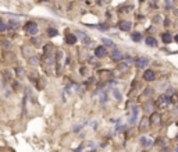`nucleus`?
Returning a JSON list of instances; mask_svg holds the SVG:
<instances>
[{"instance_id": "nucleus-1", "label": "nucleus", "mask_w": 178, "mask_h": 152, "mask_svg": "<svg viewBox=\"0 0 178 152\" xmlns=\"http://www.w3.org/2000/svg\"><path fill=\"white\" fill-rule=\"evenodd\" d=\"M170 103H171V101H170V96L160 95L159 98L156 99V102H154V106L159 109V110H165V109L170 106Z\"/></svg>"}, {"instance_id": "nucleus-2", "label": "nucleus", "mask_w": 178, "mask_h": 152, "mask_svg": "<svg viewBox=\"0 0 178 152\" xmlns=\"http://www.w3.org/2000/svg\"><path fill=\"white\" fill-rule=\"evenodd\" d=\"M25 31L28 32L29 35H32V36H36L38 32H39V27L35 21H28L26 25H25Z\"/></svg>"}, {"instance_id": "nucleus-3", "label": "nucleus", "mask_w": 178, "mask_h": 152, "mask_svg": "<svg viewBox=\"0 0 178 152\" xmlns=\"http://www.w3.org/2000/svg\"><path fill=\"white\" fill-rule=\"evenodd\" d=\"M149 63H150V60L146 56H138L135 59V66L138 69H145L146 66H149Z\"/></svg>"}, {"instance_id": "nucleus-4", "label": "nucleus", "mask_w": 178, "mask_h": 152, "mask_svg": "<svg viewBox=\"0 0 178 152\" xmlns=\"http://www.w3.org/2000/svg\"><path fill=\"white\" fill-rule=\"evenodd\" d=\"M143 80L145 81H147V83H152V81H156V71L154 70H150V69H147V70H145L143 71Z\"/></svg>"}, {"instance_id": "nucleus-5", "label": "nucleus", "mask_w": 178, "mask_h": 152, "mask_svg": "<svg viewBox=\"0 0 178 152\" xmlns=\"http://www.w3.org/2000/svg\"><path fill=\"white\" fill-rule=\"evenodd\" d=\"M21 52H22V55L26 57V59H29L35 55V50H33V46L32 45H24L22 48H21Z\"/></svg>"}, {"instance_id": "nucleus-6", "label": "nucleus", "mask_w": 178, "mask_h": 152, "mask_svg": "<svg viewBox=\"0 0 178 152\" xmlns=\"http://www.w3.org/2000/svg\"><path fill=\"white\" fill-rule=\"evenodd\" d=\"M149 126H150V120H149V117L143 116V117L140 119V121H139V127H138V128H139L140 133H145Z\"/></svg>"}, {"instance_id": "nucleus-7", "label": "nucleus", "mask_w": 178, "mask_h": 152, "mask_svg": "<svg viewBox=\"0 0 178 152\" xmlns=\"http://www.w3.org/2000/svg\"><path fill=\"white\" fill-rule=\"evenodd\" d=\"M108 52H107V48L106 46H97L95 49V57H97V59H102V57L107 56Z\"/></svg>"}, {"instance_id": "nucleus-8", "label": "nucleus", "mask_w": 178, "mask_h": 152, "mask_svg": "<svg viewBox=\"0 0 178 152\" xmlns=\"http://www.w3.org/2000/svg\"><path fill=\"white\" fill-rule=\"evenodd\" d=\"M149 120H150V124H152V126H159L160 121H161V116H160L159 112H153V113H150Z\"/></svg>"}, {"instance_id": "nucleus-9", "label": "nucleus", "mask_w": 178, "mask_h": 152, "mask_svg": "<svg viewBox=\"0 0 178 152\" xmlns=\"http://www.w3.org/2000/svg\"><path fill=\"white\" fill-rule=\"evenodd\" d=\"M139 142L143 148H149V146L154 145V141H153L150 137H145V135H142V137L139 138Z\"/></svg>"}, {"instance_id": "nucleus-10", "label": "nucleus", "mask_w": 178, "mask_h": 152, "mask_svg": "<svg viewBox=\"0 0 178 152\" xmlns=\"http://www.w3.org/2000/svg\"><path fill=\"white\" fill-rule=\"evenodd\" d=\"M110 59H111L113 62H121V60L124 59V55L121 53V50L114 49V50L111 52V55H110Z\"/></svg>"}, {"instance_id": "nucleus-11", "label": "nucleus", "mask_w": 178, "mask_h": 152, "mask_svg": "<svg viewBox=\"0 0 178 152\" xmlns=\"http://www.w3.org/2000/svg\"><path fill=\"white\" fill-rule=\"evenodd\" d=\"M161 42L164 45H170L172 42V35L168 31L161 32Z\"/></svg>"}, {"instance_id": "nucleus-12", "label": "nucleus", "mask_w": 178, "mask_h": 152, "mask_svg": "<svg viewBox=\"0 0 178 152\" xmlns=\"http://www.w3.org/2000/svg\"><path fill=\"white\" fill-rule=\"evenodd\" d=\"M118 28H120L122 32H129L131 31V22L122 20V21H120V24H118Z\"/></svg>"}, {"instance_id": "nucleus-13", "label": "nucleus", "mask_w": 178, "mask_h": 152, "mask_svg": "<svg viewBox=\"0 0 178 152\" xmlns=\"http://www.w3.org/2000/svg\"><path fill=\"white\" fill-rule=\"evenodd\" d=\"M154 108H156V106H154V103L150 102V101L145 102V103H143V106H142V109H143V112H145V113H153V109Z\"/></svg>"}, {"instance_id": "nucleus-14", "label": "nucleus", "mask_w": 178, "mask_h": 152, "mask_svg": "<svg viewBox=\"0 0 178 152\" xmlns=\"http://www.w3.org/2000/svg\"><path fill=\"white\" fill-rule=\"evenodd\" d=\"M145 43H146V46H149V48H157V39L154 38V36H146Z\"/></svg>"}, {"instance_id": "nucleus-15", "label": "nucleus", "mask_w": 178, "mask_h": 152, "mask_svg": "<svg viewBox=\"0 0 178 152\" xmlns=\"http://www.w3.org/2000/svg\"><path fill=\"white\" fill-rule=\"evenodd\" d=\"M54 52V45L53 43H44L43 46V55L44 56H49V55H51Z\"/></svg>"}, {"instance_id": "nucleus-16", "label": "nucleus", "mask_w": 178, "mask_h": 152, "mask_svg": "<svg viewBox=\"0 0 178 152\" xmlns=\"http://www.w3.org/2000/svg\"><path fill=\"white\" fill-rule=\"evenodd\" d=\"M65 43L67 45L76 43V35H74V34H65Z\"/></svg>"}, {"instance_id": "nucleus-17", "label": "nucleus", "mask_w": 178, "mask_h": 152, "mask_svg": "<svg viewBox=\"0 0 178 152\" xmlns=\"http://www.w3.org/2000/svg\"><path fill=\"white\" fill-rule=\"evenodd\" d=\"M0 46H1L4 50H8V49H11L13 43H11L8 39H0Z\"/></svg>"}, {"instance_id": "nucleus-18", "label": "nucleus", "mask_w": 178, "mask_h": 152, "mask_svg": "<svg viewBox=\"0 0 178 152\" xmlns=\"http://www.w3.org/2000/svg\"><path fill=\"white\" fill-rule=\"evenodd\" d=\"M46 78L44 77H39L38 78V83H36V88L38 89H43L44 88V85H46Z\"/></svg>"}, {"instance_id": "nucleus-19", "label": "nucleus", "mask_w": 178, "mask_h": 152, "mask_svg": "<svg viewBox=\"0 0 178 152\" xmlns=\"http://www.w3.org/2000/svg\"><path fill=\"white\" fill-rule=\"evenodd\" d=\"M152 95H153V88L152 87H146V88L143 89V94H142L143 98H150Z\"/></svg>"}, {"instance_id": "nucleus-20", "label": "nucleus", "mask_w": 178, "mask_h": 152, "mask_svg": "<svg viewBox=\"0 0 178 152\" xmlns=\"http://www.w3.org/2000/svg\"><path fill=\"white\" fill-rule=\"evenodd\" d=\"M131 39L134 42H140L142 41V34L140 32H132L131 34Z\"/></svg>"}, {"instance_id": "nucleus-21", "label": "nucleus", "mask_w": 178, "mask_h": 152, "mask_svg": "<svg viewBox=\"0 0 178 152\" xmlns=\"http://www.w3.org/2000/svg\"><path fill=\"white\" fill-rule=\"evenodd\" d=\"M18 27H19V22L17 20H10V21H8V28H10V29L14 31V29H17Z\"/></svg>"}, {"instance_id": "nucleus-22", "label": "nucleus", "mask_w": 178, "mask_h": 152, "mask_svg": "<svg viewBox=\"0 0 178 152\" xmlns=\"http://www.w3.org/2000/svg\"><path fill=\"white\" fill-rule=\"evenodd\" d=\"M14 71H15V76L18 77V78H22V76L25 74V71H24V69H22L21 66H17V67L14 69Z\"/></svg>"}, {"instance_id": "nucleus-23", "label": "nucleus", "mask_w": 178, "mask_h": 152, "mask_svg": "<svg viewBox=\"0 0 178 152\" xmlns=\"http://www.w3.org/2000/svg\"><path fill=\"white\" fill-rule=\"evenodd\" d=\"M28 63L31 64V66H38V64H39V57L36 56V55H33L32 57H29V59H28Z\"/></svg>"}, {"instance_id": "nucleus-24", "label": "nucleus", "mask_w": 178, "mask_h": 152, "mask_svg": "<svg viewBox=\"0 0 178 152\" xmlns=\"http://www.w3.org/2000/svg\"><path fill=\"white\" fill-rule=\"evenodd\" d=\"M103 43H104V46H108V48H114V42L111 41V39H108V38H102L100 39Z\"/></svg>"}, {"instance_id": "nucleus-25", "label": "nucleus", "mask_w": 178, "mask_h": 152, "mask_svg": "<svg viewBox=\"0 0 178 152\" xmlns=\"http://www.w3.org/2000/svg\"><path fill=\"white\" fill-rule=\"evenodd\" d=\"M3 77L6 78L7 81H11V78H13V74H11V71L10 70H3Z\"/></svg>"}, {"instance_id": "nucleus-26", "label": "nucleus", "mask_w": 178, "mask_h": 152, "mask_svg": "<svg viewBox=\"0 0 178 152\" xmlns=\"http://www.w3.org/2000/svg\"><path fill=\"white\" fill-rule=\"evenodd\" d=\"M154 144L157 146H160V148H163V146H165V139L163 138V137H159V138L154 141Z\"/></svg>"}, {"instance_id": "nucleus-27", "label": "nucleus", "mask_w": 178, "mask_h": 152, "mask_svg": "<svg viewBox=\"0 0 178 152\" xmlns=\"http://www.w3.org/2000/svg\"><path fill=\"white\" fill-rule=\"evenodd\" d=\"M99 76L102 77V78H107V77H111V71H108V70H100L99 71Z\"/></svg>"}, {"instance_id": "nucleus-28", "label": "nucleus", "mask_w": 178, "mask_h": 152, "mask_svg": "<svg viewBox=\"0 0 178 152\" xmlns=\"http://www.w3.org/2000/svg\"><path fill=\"white\" fill-rule=\"evenodd\" d=\"M117 69L120 70V71H122V73H125V71H128V70H129V66H128L127 63H120Z\"/></svg>"}, {"instance_id": "nucleus-29", "label": "nucleus", "mask_w": 178, "mask_h": 152, "mask_svg": "<svg viewBox=\"0 0 178 152\" xmlns=\"http://www.w3.org/2000/svg\"><path fill=\"white\" fill-rule=\"evenodd\" d=\"M58 34V31L56 29V28H47V35L50 36V38H53V36H56Z\"/></svg>"}, {"instance_id": "nucleus-30", "label": "nucleus", "mask_w": 178, "mask_h": 152, "mask_svg": "<svg viewBox=\"0 0 178 152\" xmlns=\"http://www.w3.org/2000/svg\"><path fill=\"white\" fill-rule=\"evenodd\" d=\"M152 21H153V22H154V24H160V22L163 21V17H161L160 14H156V15H153Z\"/></svg>"}, {"instance_id": "nucleus-31", "label": "nucleus", "mask_w": 178, "mask_h": 152, "mask_svg": "<svg viewBox=\"0 0 178 152\" xmlns=\"http://www.w3.org/2000/svg\"><path fill=\"white\" fill-rule=\"evenodd\" d=\"M31 42L35 45V46H39V45H40V42H42V39L39 38V36H32V41H31Z\"/></svg>"}, {"instance_id": "nucleus-32", "label": "nucleus", "mask_w": 178, "mask_h": 152, "mask_svg": "<svg viewBox=\"0 0 178 152\" xmlns=\"http://www.w3.org/2000/svg\"><path fill=\"white\" fill-rule=\"evenodd\" d=\"M132 10V6L131 4H128V6H122L120 8V11H124V13H128V11H131Z\"/></svg>"}, {"instance_id": "nucleus-33", "label": "nucleus", "mask_w": 178, "mask_h": 152, "mask_svg": "<svg viewBox=\"0 0 178 152\" xmlns=\"http://www.w3.org/2000/svg\"><path fill=\"white\" fill-rule=\"evenodd\" d=\"M7 29V25H6V22L3 21V20L0 18V32H4Z\"/></svg>"}, {"instance_id": "nucleus-34", "label": "nucleus", "mask_w": 178, "mask_h": 152, "mask_svg": "<svg viewBox=\"0 0 178 152\" xmlns=\"http://www.w3.org/2000/svg\"><path fill=\"white\" fill-rule=\"evenodd\" d=\"M44 62L47 64H50V63H53V62H56V59H53L51 55H49V56H44Z\"/></svg>"}, {"instance_id": "nucleus-35", "label": "nucleus", "mask_w": 178, "mask_h": 152, "mask_svg": "<svg viewBox=\"0 0 178 152\" xmlns=\"http://www.w3.org/2000/svg\"><path fill=\"white\" fill-rule=\"evenodd\" d=\"M61 57H63V50H57V53H56V56H54V59H56V62H60V60H61Z\"/></svg>"}, {"instance_id": "nucleus-36", "label": "nucleus", "mask_w": 178, "mask_h": 152, "mask_svg": "<svg viewBox=\"0 0 178 152\" xmlns=\"http://www.w3.org/2000/svg\"><path fill=\"white\" fill-rule=\"evenodd\" d=\"M113 94H114V96L117 98V99H118V101H120V99H121V94H120V91H118L117 88H114V89H113Z\"/></svg>"}, {"instance_id": "nucleus-37", "label": "nucleus", "mask_w": 178, "mask_h": 152, "mask_svg": "<svg viewBox=\"0 0 178 152\" xmlns=\"http://www.w3.org/2000/svg\"><path fill=\"white\" fill-rule=\"evenodd\" d=\"M97 28H99V29H102V31H106V29H108V25L107 24H99Z\"/></svg>"}, {"instance_id": "nucleus-38", "label": "nucleus", "mask_w": 178, "mask_h": 152, "mask_svg": "<svg viewBox=\"0 0 178 152\" xmlns=\"http://www.w3.org/2000/svg\"><path fill=\"white\" fill-rule=\"evenodd\" d=\"M163 24H164V27H165V28H168V27H171V21H170V20H168V18H165Z\"/></svg>"}, {"instance_id": "nucleus-39", "label": "nucleus", "mask_w": 178, "mask_h": 152, "mask_svg": "<svg viewBox=\"0 0 178 152\" xmlns=\"http://www.w3.org/2000/svg\"><path fill=\"white\" fill-rule=\"evenodd\" d=\"M160 152H171V148H170V146H163Z\"/></svg>"}, {"instance_id": "nucleus-40", "label": "nucleus", "mask_w": 178, "mask_h": 152, "mask_svg": "<svg viewBox=\"0 0 178 152\" xmlns=\"http://www.w3.org/2000/svg\"><path fill=\"white\" fill-rule=\"evenodd\" d=\"M96 59H97V57H96ZM96 59H95V57H89L88 62H89V63H92V64H96Z\"/></svg>"}, {"instance_id": "nucleus-41", "label": "nucleus", "mask_w": 178, "mask_h": 152, "mask_svg": "<svg viewBox=\"0 0 178 152\" xmlns=\"http://www.w3.org/2000/svg\"><path fill=\"white\" fill-rule=\"evenodd\" d=\"M165 1V6H167V8H171V4H170V0H164Z\"/></svg>"}, {"instance_id": "nucleus-42", "label": "nucleus", "mask_w": 178, "mask_h": 152, "mask_svg": "<svg viewBox=\"0 0 178 152\" xmlns=\"http://www.w3.org/2000/svg\"><path fill=\"white\" fill-rule=\"evenodd\" d=\"M14 87H15V88H14V89L17 91V89H19V84H18V83H14Z\"/></svg>"}, {"instance_id": "nucleus-43", "label": "nucleus", "mask_w": 178, "mask_h": 152, "mask_svg": "<svg viewBox=\"0 0 178 152\" xmlns=\"http://www.w3.org/2000/svg\"><path fill=\"white\" fill-rule=\"evenodd\" d=\"M85 73H86V69H85V67H82V69H81V74H85Z\"/></svg>"}, {"instance_id": "nucleus-44", "label": "nucleus", "mask_w": 178, "mask_h": 152, "mask_svg": "<svg viewBox=\"0 0 178 152\" xmlns=\"http://www.w3.org/2000/svg\"><path fill=\"white\" fill-rule=\"evenodd\" d=\"M174 41H175V42H177V43H178V34H177V35H175V36H174Z\"/></svg>"}, {"instance_id": "nucleus-45", "label": "nucleus", "mask_w": 178, "mask_h": 152, "mask_svg": "<svg viewBox=\"0 0 178 152\" xmlns=\"http://www.w3.org/2000/svg\"><path fill=\"white\" fill-rule=\"evenodd\" d=\"M174 13H175V15H178V8L175 10V11H174Z\"/></svg>"}, {"instance_id": "nucleus-46", "label": "nucleus", "mask_w": 178, "mask_h": 152, "mask_svg": "<svg viewBox=\"0 0 178 152\" xmlns=\"http://www.w3.org/2000/svg\"><path fill=\"white\" fill-rule=\"evenodd\" d=\"M81 1H89V0H81Z\"/></svg>"}, {"instance_id": "nucleus-47", "label": "nucleus", "mask_w": 178, "mask_h": 152, "mask_svg": "<svg viewBox=\"0 0 178 152\" xmlns=\"http://www.w3.org/2000/svg\"><path fill=\"white\" fill-rule=\"evenodd\" d=\"M177 126H178V121H177Z\"/></svg>"}, {"instance_id": "nucleus-48", "label": "nucleus", "mask_w": 178, "mask_h": 152, "mask_svg": "<svg viewBox=\"0 0 178 152\" xmlns=\"http://www.w3.org/2000/svg\"><path fill=\"white\" fill-rule=\"evenodd\" d=\"M177 152H178V149H177Z\"/></svg>"}]
</instances>
